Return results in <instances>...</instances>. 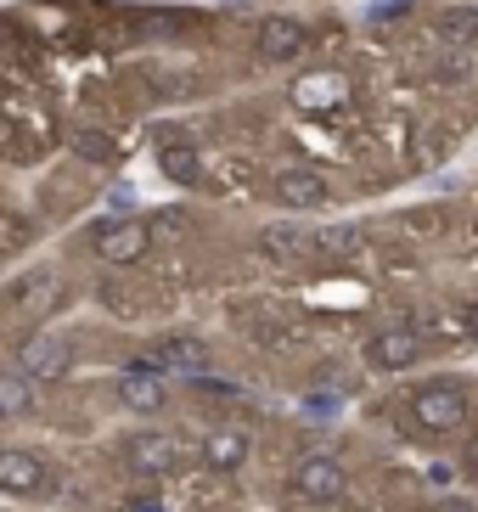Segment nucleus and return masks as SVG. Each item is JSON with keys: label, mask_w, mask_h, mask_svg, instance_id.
Returning a JSON list of instances; mask_svg holds the SVG:
<instances>
[{"label": "nucleus", "mask_w": 478, "mask_h": 512, "mask_svg": "<svg viewBox=\"0 0 478 512\" xmlns=\"http://www.w3.org/2000/svg\"><path fill=\"white\" fill-rule=\"evenodd\" d=\"M411 417H417L422 434H462L467 417H473V389H467V377L456 372H439L428 383L411 389Z\"/></svg>", "instance_id": "1"}, {"label": "nucleus", "mask_w": 478, "mask_h": 512, "mask_svg": "<svg viewBox=\"0 0 478 512\" xmlns=\"http://www.w3.org/2000/svg\"><path fill=\"white\" fill-rule=\"evenodd\" d=\"M355 74L344 62H321V68H299L287 79V102L299 107L304 119H338L349 102H355Z\"/></svg>", "instance_id": "2"}, {"label": "nucleus", "mask_w": 478, "mask_h": 512, "mask_svg": "<svg viewBox=\"0 0 478 512\" xmlns=\"http://www.w3.org/2000/svg\"><path fill=\"white\" fill-rule=\"evenodd\" d=\"M62 304H68V276H62L57 265H34V271L12 276L6 299H0V316L34 327V321H51Z\"/></svg>", "instance_id": "3"}, {"label": "nucleus", "mask_w": 478, "mask_h": 512, "mask_svg": "<svg viewBox=\"0 0 478 512\" xmlns=\"http://www.w3.org/2000/svg\"><path fill=\"white\" fill-rule=\"evenodd\" d=\"M422 355H428V338H422L417 327H405V321H383V327L366 332V344H360L366 372H411Z\"/></svg>", "instance_id": "4"}, {"label": "nucleus", "mask_w": 478, "mask_h": 512, "mask_svg": "<svg viewBox=\"0 0 478 512\" xmlns=\"http://www.w3.org/2000/svg\"><path fill=\"white\" fill-rule=\"evenodd\" d=\"M248 51L259 62H299L304 51H315V29L304 17H287V12H265L248 34Z\"/></svg>", "instance_id": "5"}, {"label": "nucleus", "mask_w": 478, "mask_h": 512, "mask_svg": "<svg viewBox=\"0 0 478 512\" xmlns=\"http://www.w3.org/2000/svg\"><path fill=\"white\" fill-rule=\"evenodd\" d=\"M147 248H152V226L141 214H113V220L90 226V254L102 265H135V259H147Z\"/></svg>", "instance_id": "6"}, {"label": "nucleus", "mask_w": 478, "mask_h": 512, "mask_svg": "<svg viewBox=\"0 0 478 512\" xmlns=\"http://www.w3.org/2000/svg\"><path fill=\"white\" fill-rule=\"evenodd\" d=\"M119 456L135 479H169L180 462V439L175 434H158V428H135V434L119 439Z\"/></svg>", "instance_id": "7"}, {"label": "nucleus", "mask_w": 478, "mask_h": 512, "mask_svg": "<svg viewBox=\"0 0 478 512\" xmlns=\"http://www.w3.org/2000/svg\"><path fill=\"white\" fill-rule=\"evenodd\" d=\"M17 366H23L29 383H62V377L74 372V338H62V332H29L17 344Z\"/></svg>", "instance_id": "8"}, {"label": "nucleus", "mask_w": 478, "mask_h": 512, "mask_svg": "<svg viewBox=\"0 0 478 512\" xmlns=\"http://www.w3.org/2000/svg\"><path fill=\"white\" fill-rule=\"evenodd\" d=\"M270 197H276L282 209H293V214H310V209H327L338 192H332V181L321 175V169L293 164V169H276V175H270Z\"/></svg>", "instance_id": "9"}, {"label": "nucleus", "mask_w": 478, "mask_h": 512, "mask_svg": "<svg viewBox=\"0 0 478 512\" xmlns=\"http://www.w3.org/2000/svg\"><path fill=\"white\" fill-rule=\"evenodd\" d=\"M293 484H299V496L304 501H344V490H349V473H344V462L338 456H327V451H304L299 462H293Z\"/></svg>", "instance_id": "10"}, {"label": "nucleus", "mask_w": 478, "mask_h": 512, "mask_svg": "<svg viewBox=\"0 0 478 512\" xmlns=\"http://www.w3.org/2000/svg\"><path fill=\"white\" fill-rule=\"evenodd\" d=\"M259 254L270 265H315L310 259V226L304 220H270L259 226Z\"/></svg>", "instance_id": "11"}, {"label": "nucleus", "mask_w": 478, "mask_h": 512, "mask_svg": "<svg viewBox=\"0 0 478 512\" xmlns=\"http://www.w3.org/2000/svg\"><path fill=\"white\" fill-rule=\"evenodd\" d=\"M152 361L164 366V372H209L214 366V349L209 338H197V332H164L158 344H152Z\"/></svg>", "instance_id": "12"}, {"label": "nucleus", "mask_w": 478, "mask_h": 512, "mask_svg": "<svg viewBox=\"0 0 478 512\" xmlns=\"http://www.w3.org/2000/svg\"><path fill=\"white\" fill-rule=\"evenodd\" d=\"M473 34H478V6L473 0H450L428 17V40L445 51H473Z\"/></svg>", "instance_id": "13"}, {"label": "nucleus", "mask_w": 478, "mask_h": 512, "mask_svg": "<svg viewBox=\"0 0 478 512\" xmlns=\"http://www.w3.org/2000/svg\"><path fill=\"white\" fill-rule=\"evenodd\" d=\"M62 147L74 152L79 164H96V169H107V164H119L124 158L119 130H107V124H74V130L62 136Z\"/></svg>", "instance_id": "14"}, {"label": "nucleus", "mask_w": 478, "mask_h": 512, "mask_svg": "<svg viewBox=\"0 0 478 512\" xmlns=\"http://www.w3.org/2000/svg\"><path fill=\"white\" fill-rule=\"evenodd\" d=\"M0 490H6V496H40V490H51L45 456H34V451H0Z\"/></svg>", "instance_id": "15"}, {"label": "nucleus", "mask_w": 478, "mask_h": 512, "mask_svg": "<svg viewBox=\"0 0 478 512\" xmlns=\"http://www.w3.org/2000/svg\"><path fill=\"white\" fill-rule=\"evenodd\" d=\"M152 164L169 186H203V147L197 141H158Z\"/></svg>", "instance_id": "16"}, {"label": "nucleus", "mask_w": 478, "mask_h": 512, "mask_svg": "<svg viewBox=\"0 0 478 512\" xmlns=\"http://www.w3.org/2000/svg\"><path fill=\"white\" fill-rule=\"evenodd\" d=\"M197 456H203V467H209V473H237V467L254 456V445H248V434H242V428H209V434H203V445H197Z\"/></svg>", "instance_id": "17"}, {"label": "nucleus", "mask_w": 478, "mask_h": 512, "mask_svg": "<svg viewBox=\"0 0 478 512\" xmlns=\"http://www.w3.org/2000/svg\"><path fill=\"white\" fill-rule=\"evenodd\" d=\"M366 248V231L360 226H310V259L315 265H344Z\"/></svg>", "instance_id": "18"}, {"label": "nucleus", "mask_w": 478, "mask_h": 512, "mask_svg": "<svg viewBox=\"0 0 478 512\" xmlns=\"http://www.w3.org/2000/svg\"><path fill=\"white\" fill-rule=\"evenodd\" d=\"M119 406L124 411H141V417H152V411H164V383L158 377H141V372H124L119 377Z\"/></svg>", "instance_id": "19"}, {"label": "nucleus", "mask_w": 478, "mask_h": 512, "mask_svg": "<svg viewBox=\"0 0 478 512\" xmlns=\"http://www.w3.org/2000/svg\"><path fill=\"white\" fill-rule=\"evenodd\" d=\"M34 411V383L12 366H0V422H17Z\"/></svg>", "instance_id": "20"}, {"label": "nucleus", "mask_w": 478, "mask_h": 512, "mask_svg": "<svg viewBox=\"0 0 478 512\" xmlns=\"http://www.w3.org/2000/svg\"><path fill=\"white\" fill-rule=\"evenodd\" d=\"M96 299H102L107 316H124V321H135L141 310H147V299H141V293H135L130 282H113V276H107V282L96 287Z\"/></svg>", "instance_id": "21"}, {"label": "nucleus", "mask_w": 478, "mask_h": 512, "mask_svg": "<svg viewBox=\"0 0 478 512\" xmlns=\"http://www.w3.org/2000/svg\"><path fill=\"white\" fill-rule=\"evenodd\" d=\"M299 411H304V417H315V422H327V417H338V411H344V400H338V394H304Z\"/></svg>", "instance_id": "22"}, {"label": "nucleus", "mask_w": 478, "mask_h": 512, "mask_svg": "<svg viewBox=\"0 0 478 512\" xmlns=\"http://www.w3.org/2000/svg\"><path fill=\"white\" fill-rule=\"evenodd\" d=\"M102 203H107V214H135V209H141V203H135V186H130V181L107 186V192H102Z\"/></svg>", "instance_id": "23"}, {"label": "nucleus", "mask_w": 478, "mask_h": 512, "mask_svg": "<svg viewBox=\"0 0 478 512\" xmlns=\"http://www.w3.org/2000/svg\"><path fill=\"white\" fill-rule=\"evenodd\" d=\"M135 512H164V507H152V501H135Z\"/></svg>", "instance_id": "24"}, {"label": "nucleus", "mask_w": 478, "mask_h": 512, "mask_svg": "<svg viewBox=\"0 0 478 512\" xmlns=\"http://www.w3.org/2000/svg\"><path fill=\"white\" fill-rule=\"evenodd\" d=\"M0 259H6V248H0Z\"/></svg>", "instance_id": "25"}]
</instances>
